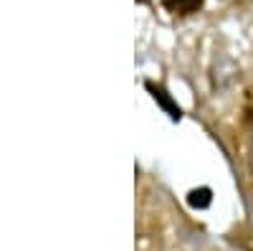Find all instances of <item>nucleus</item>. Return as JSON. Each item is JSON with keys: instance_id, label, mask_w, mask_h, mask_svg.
Instances as JSON below:
<instances>
[{"instance_id": "nucleus-1", "label": "nucleus", "mask_w": 253, "mask_h": 251, "mask_svg": "<svg viewBox=\"0 0 253 251\" xmlns=\"http://www.w3.org/2000/svg\"><path fill=\"white\" fill-rule=\"evenodd\" d=\"M147 89H150L152 92V97H155V101H160V107L167 112V114H170V119H180L182 117V112H180V107H177V104L170 99V97H167V92L162 89V87H155V84H147Z\"/></svg>"}, {"instance_id": "nucleus-3", "label": "nucleus", "mask_w": 253, "mask_h": 251, "mask_svg": "<svg viewBox=\"0 0 253 251\" xmlns=\"http://www.w3.org/2000/svg\"><path fill=\"white\" fill-rule=\"evenodd\" d=\"M203 0H167V8H172L175 13H193L200 8Z\"/></svg>"}, {"instance_id": "nucleus-2", "label": "nucleus", "mask_w": 253, "mask_h": 251, "mask_svg": "<svg viewBox=\"0 0 253 251\" xmlns=\"http://www.w3.org/2000/svg\"><path fill=\"white\" fill-rule=\"evenodd\" d=\"M187 203L193 205V208H208L210 203H213V193H210V188H198V191H190Z\"/></svg>"}]
</instances>
